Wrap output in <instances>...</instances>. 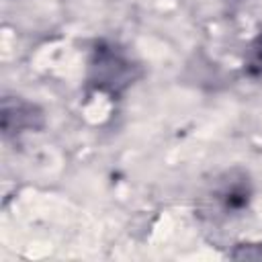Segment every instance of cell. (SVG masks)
<instances>
[{
	"label": "cell",
	"mask_w": 262,
	"mask_h": 262,
	"mask_svg": "<svg viewBox=\"0 0 262 262\" xmlns=\"http://www.w3.org/2000/svg\"><path fill=\"white\" fill-rule=\"evenodd\" d=\"M246 70L250 76H256V78H262V37L256 39L252 43V47L248 49V55H246Z\"/></svg>",
	"instance_id": "obj_1"
}]
</instances>
